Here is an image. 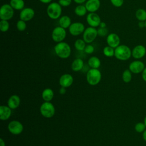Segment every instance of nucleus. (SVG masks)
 Wrapping results in <instances>:
<instances>
[{"instance_id": "nucleus-9", "label": "nucleus", "mask_w": 146, "mask_h": 146, "mask_svg": "<svg viewBox=\"0 0 146 146\" xmlns=\"http://www.w3.org/2000/svg\"><path fill=\"white\" fill-rule=\"evenodd\" d=\"M7 128L11 133L18 135L22 132L23 126L20 121L18 120H13L9 123Z\"/></svg>"}, {"instance_id": "nucleus-22", "label": "nucleus", "mask_w": 146, "mask_h": 146, "mask_svg": "<svg viewBox=\"0 0 146 146\" xmlns=\"http://www.w3.org/2000/svg\"><path fill=\"white\" fill-rule=\"evenodd\" d=\"M54 94L52 89L47 88L44 89L42 94V97L44 102H50L54 98Z\"/></svg>"}, {"instance_id": "nucleus-27", "label": "nucleus", "mask_w": 146, "mask_h": 146, "mask_svg": "<svg viewBox=\"0 0 146 146\" xmlns=\"http://www.w3.org/2000/svg\"><path fill=\"white\" fill-rule=\"evenodd\" d=\"M136 17L139 21H146V11L143 9H139L137 10L135 13Z\"/></svg>"}, {"instance_id": "nucleus-14", "label": "nucleus", "mask_w": 146, "mask_h": 146, "mask_svg": "<svg viewBox=\"0 0 146 146\" xmlns=\"http://www.w3.org/2000/svg\"><path fill=\"white\" fill-rule=\"evenodd\" d=\"M145 65L143 62L140 60H135L131 62L129 66V70L131 72L134 74H139L144 70Z\"/></svg>"}, {"instance_id": "nucleus-6", "label": "nucleus", "mask_w": 146, "mask_h": 146, "mask_svg": "<svg viewBox=\"0 0 146 146\" xmlns=\"http://www.w3.org/2000/svg\"><path fill=\"white\" fill-rule=\"evenodd\" d=\"M98 35V30L90 26L84 30L83 33V39L86 43L90 44L95 40Z\"/></svg>"}, {"instance_id": "nucleus-10", "label": "nucleus", "mask_w": 146, "mask_h": 146, "mask_svg": "<svg viewBox=\"0 0 146 146\" xmlns=\"http://www.w3.org/2000/svg\"><path fill=\"white\" fill-rule=\"evenodd\" d=\"M85 30L84 25L79 22H76L71 23L68 27V31L71 35L73 36H78L83 33Z\"/></svg>"}, {"instance_id": "nucleus-31", "label": "nucleus", "mask_w": 146, "mask_h": 146, "mask_svg": "<svg viewBox=\"0 0 146 146\" xmlns=\"http://www.w3.org/2000/svg\"><path fill=\"white\" fill-rule=\"evenodd\" d=\"M16 27H17V30H19V31H23L26 30V29L27 27V25H26L25 21L19 19L17 22Z\"/></svg>"}, {"instance_id": "nucleus-46", "label": "nucleus", "mask_w": 146, "mask_h": 146, "mask_svg": "<svg viewBox=\"0 0 146 146\" xmlns=\"http://www.w3.org/2000/svg\"><path fill=\"white\" fill-rule=\"evenodd\" d=\"M145 27L146 28V21H145Z\"/></svg>"}, {"instance_id": "nucleus-37", "label": "nucleus", "mask_w": 146, "mask_h": 146, "mask_svg": "<svg viewBox=\"0 0 146 146\" xmlns=\"http://www.w3.org/2000/svg\"><path fill=\"white\" fill-rule=\"evenodd\" d=\"M142 78L145 82H146V67H145L142 72Z\"/></svg>"}, {"instance_id": "nucleus-26", "label": "nucleus", "mask_w": 146, "mask_h": 146, "mask_svg": "<svg viewBox=\"0 0 146 146\" xmlns=\"http://www.w3.org/2000/svg\"><path fill=\"white\" fill-rule=\"evenodd\" d=\"M86 46V43L83 39H78L75 40L74 43V46L76 50L82 51H84L85 47Z\"/></svg>"}, {"instance_id": "nucleus-30", "label": "nucleus", "mask_w": 146, "mask_h": 146, "mask_svg": "<svg viewBox=\"0 0 146 146\" xmlns=\"http://www.w3.org/2000/svg\"><path fill=\"white\" fill-rule=\"evenodd\" d=\"M9 23L6 20H1L0 21V30L2 32H6L9 29Z\"/></svg>"}, {"instance_id": "nucleus-5", "label": "nucleus", "mask_w": 146, "mask_h": 146, "mask_svg": "<svg viewBox=\"0 0 146 146\" xmlns=\"http://www.w3.org/2000/svg\"><path fill=\"white\" fill-rule=\"evenodd\" d=\"M40 112L43 117L51 118L54 115L55 109L50 102H44L40 107Z\"/></svg>"}, {"instance_id": "nucleus-43", "label": "nucleus", "mask_w": 146, "mask_h": 146, "mask_svg": "<svg viewBox=\"0 0 146 146\" xmlns=\"http://www.w3.org/2000/svg\"><path fill=\"white\" fill-rule=\"evenodd\" d=\"M143 138L146 141V129L143 133Z\"/></svg>"}, {"instance_id": "nucleus-40", "label": "nucleus", "mask_w": 146, "mask_h": 146, "mask_svg": "<svg viewBox=\"0 0 146 146\" xmlns=\"http://www.w3.org/2000/svg\"><path fill=\"white\" fill-rule=\"evenodd\" d=\"M43 3H50L52 0H39Z\"/></svg>"}, {"instance_id": "nucleus-3", "label": "nucleus", "mask_w": 146, "mask_h": 146, "mask_svg": "<svg viewBox=\"0 0 146 146\" xmlns=\"http://www.w3.org/2000/svg\"><path fill=\"white\" fill-rule=\"evenodd\" d=\"M46 11L50 18L57 19L62 14V6L58 2H51L48 5Z\"/></svg>"}, {"instance_id": "nucleus-36", "label": "nucleus", "mask_w": 146, "mask_h": 146, "mask_svg": "<svg viewBox=\"0 0 146 146\" xmlns=\"http://www.w3.org/2000/svg\"><path fill=\"white\" fill-rule=\"evenodd\" d=\"M72 0H59L58 3L61 6L67 7L71 5Z\"/></svg>"}, {"instance_id": "nucleus-11", "label": "nucleus", "mask_w": 146, "mask_h": 146, "mask_svg": "<svg viewBox=\"0 0 146 146\" xmlns=\"http://www.w3.org/2000/svg\"><path fill=\"white\" fill-rule=\"evenodd\" d=\"M87 23L90 26L92 27H97L100 26L101 22L100 17L96 13H90L86 17Z\"/></svg>"}, {"instance_id": "nucleus-44", "label": "nucleus", "mask_w": 146, "mask_h": 146, "mask_svg": "<svg viewBox=\"0 0 146 146\" xmlns=\"http://www.w3.org/2000/svg\"><path fill=\"white\" fill-rule=\"evenodd\" d=\"M100 27H102V28H104V27H106V23H104V22H101L100 23V26H99Z\"/></svg>"}, {"instance_id": "nucleus-29", "label": "nucleus", "mask_w": 146, "mask_h": 146, "mask_svg": "<svg viewBox=\"0 0 146 146\" xmlns=\"http://www.w3.org/2000/svg\"><path fill=\"white\" fill-rule=\"evenodd\" d=\"M122 79L125 83H129L132 79L131 71L129 70H125L122 74Z\"/></svg>"}, {"instance_id": "nucleus-33", "label": "nucleus", "mask_w": 146, "mask_h": 146, "mask_svg": "<svg viewBox=\"0 0 146 146\" xmlns=\"http://www.w3.org/2000/svg\"><path fill=\"white\" fill-rule=\"evenodd\" d=\"M95 50V48H94V47L91 45V44H87L85 47V48L84 50V51L86 53V54H92L94 52Z\"/></svg>"}, {"instance_id": "nucleus-32", "label": "nucleus", "mask_w": 146, "mask_h": 146, "mask_svg": "<svg viewBox=\"0 0 146 146\" xmlns=\"http://www.w3.org/2000/svg\"><path fill=\"white\" fill-rule=\"evenodd\" d=\"M145 125L144 124V123H141V122H139L137 123L135 126V129L137 132L139 133H141V132H143L145 129Z\"/></svg>"}, {"instance_id": "nucleus-13", "label": "nucleus", "mask_w": 146, "mask_h": 146, "mask_svg": "<svg viewBox=\"0 0 146 146\" xmlns=\"http://www.w3.org/2000/svg\"><path fill=\"white\" fill-rule=\"evenodd\" d=\"M106 41L108 46L115 48L120 45V39L118 35L115 33H110L106 38Z\"/></svg>"}, {"instance_id": "nucleus-15", "label": "nucleus", "mask_w": 146, "mask_h": 146, "mask_svg": "<svg viewBox=\"0 0 146 146\" xmlns=\"http://www.w3.org/2000/svg\"><path fill=\"white\" fill-rule=\"evenodd\" d=\"M85 6L87 11L95 13L100 8V0H87L85 3Z\"/></svg>"}, {"instance_id": "nucleus-41", "label": "nucleus", "mask_w": 146, "mask_h": 146, "mask_svg": "<svg viewBox=\"0 0 146 146\" xmlns=\"http://www.w3.org/2000/svg\"><path fill=\"white\" fill-rule=\"evenodd\" d=\"M138 25L140 28H143V27H144V26L145 27V22H144L143 21H140Z\"/></svg>"}, {"instance_id": "nucleus-45", "label": "nucleus", "mask_w": 146, "mask_h": 146, "mask_svg": "<svg viewBox=\"0 0 146 146\" xmlns=\"http://www.w3.org/2000/svg\"><path fill=\"white\" fill-rule=\"evenodd\" d=\"M144 124L145 125V126H146V116L145 117V118H144Z\"/></svg>"}, {"instance_id": "nucleus-16", "label": "nucleus", "mask_w": 146, "mask_h": 146, "mask_svg": "<svg viewBox=\"0 0 146 146\" xmlns=\"http://www.w3.org/2000/svg\"><path fill=\"white\" fill-rule=\"evenodd\" d=\"M146 54L145 47L143 45H137L132 50V56L135 59H140Z\"/></svg>"}, {"instance_id": "nucleus-17", "label": "nucleus", "mask_w": 146, "mask_h": 146, "mask_svg": "<svg viewBox=\"0 0 146 146\" xmlns=\"http://www.w3.org/2000/svg\"><path fill=\"white\" fill-rule=\"evenodd\" d=\"M73 77L69 74H63L59 79V84L61 86V87L65 88L71 86L73 83Z\"/></svg>"}, {"instance_id": "nucleus-34", "label": "nucleus", "mask_w": 146, "mask_h": 146, "mask_svg": "<svg viewBox=\"0 0 146 146\" xmlns=\"http://www.w3.org/2000/svg\"><path fill=\"white\" fill-rule=\"evenodd\" d=\"M108 33V30L106 27L104 28H102V27H100L98 30V35L103 37L105 36Z\"/></svg>"}, {"instance_id": "nucleus-7", "label": "nucleus", "mask_w": 146, "mask_h": 146, "mask_svg": "<svg viewBox=\"0 0 146 146\" xmlns=\"http://www.w3.org/2000/svg\"><path fill=\"white\" fill-rule=\"evenodd\" d=\"M14 14V9L10 4L5 3L1 6L0 9L1 20L9 21L13 17Z\"/></svg>"}, {"instance_id": "nucleus-21", "label": "nucleus", "mask_w": 146, "mask_h": 146, "mask_svg": "<svg viewBox=\"0 0 146 146\" xmlns=\"http://www.w3.org/2000/svg\"><path fill=\"white\" fill-rule=\"evenodd\" d=\"M59 25L60 27L64 29L68 28L71 25V18L67 15H63L59 18Z\"/></svg>"}, {"instance_id": "nucleus-42", "label": "nucleus", "mask_w": 146, "mask_h": 146, "mask_svg": "<svg viewBox=\"0 0 146 146\" xmlns=\"http://www.w3.org/2000/svg\"><path fill=\"white\" fill-rule=\"evenodd\" d=\"M0 146H5V142L2 138L0 139Z\"/></svg>"}, {"instance_id": "nucleus-38", "label": "nucleus", "mask_w": 146, "mask_h": 146, "mask_svg": "<svg viewBox=\"0 0 146 146\" xmlns=\"http://www.w3.org/2000/svg\"><path fill=\"white\" fill-rule=\"evenodd\" d=\"M59 93L61 94V95H64V94H66V88L65 87H61V88H60L59 90Z\"/></svg>"}, {"instance_id": "nucleus-23", "label": "nucleus", "mask_w": 146, "mask_h": 146, "mask_svg": "<svg viewBox=\"0 0 146 146\" xmlns=\"http://www.w3.org/2000/svg\"><path fill=\"white\" fill-rule=\"evenodd\" d=\"M88 64L91 68L98 69L100 66L101 62L99 58L93 56L89 58L88 60Z\"/></svg>"}, {"instance_id": "nucleus-19", "label": "nucleus", "mask_w": 146, "mask_h": 146, "mask_svg": "<svg viewBox=\"0 0 146 146\" xmlns=\"http://www.w3.org/2000/svg\"><path fill=\"white\" fill-rule=\"evenodd\" d=\"M11 115V109L7 106H0V119L6 120L10 118Z\"/></svg>"}, {"instance_id": "nucleus-2", "label": "nucleus", "mask_w": 146, "mask_h": 146, "mask_svg": "<svg viewBox=\"0 0 146 146\" xmlns=\"http://www.w3.org/2000/svg\"><path fill=\"white\" fill-rule=\"evenodd\" d=\"M132 55V51L130 48L124 44L118 46L115 48V58L120 60H127Z\"/></svg>"}, {"instance_id": "nucleus-25", "label": "nucleus", "mask_w": 146, "mask_h": 146, "mask_svg": "<svg viewBox=\"0 0 146 146\" xmlns=\"http://www.w3.org/2000/svg\"><path fill=\"white\" fill-rule=\"evenodd\" d=\"M87 10L85 6V5H79L75 8L74 12L75 14L79 17H83L87 13Z\"/></svg>"}, {"instance_id": "nucleus-18", "label": "nucleus", "mask_w": 146, "mask_h": 146, "mask_svg": "<svg viewBox=\"0 0 146 146\" xmlns=\"http://www.w3.org/2000/svg\"><path fill=\"white\" fill-rule=\"evenodd\" d=\"M21 103L20 98L17 95H11L7 101V106L11 109L15 110L17 108Z\"/></svg>"}, {"instance_id": "nucleus-35", "label": "nucleus", "mask_w": 146, "mask_h": 146, "mask_svg": "<svg viewBox=\"0 0 146 146\" xmlns=\"http://www.w3.org/2000/svg\"><path fill=\"white\" fill-rule=\"evenodd\" d=\"M110 2L115 7H120L123 5L124 0H110Z\"/></svg>"}, {"instance_id": "nucleus-8", "label": "nucleus", "mask_w": 146, "mask_h": 146, "mask_svg": "<svg viewBox=\"0 0 146 146\" xmlns=\"http://www.w3.org/2000/svg\"><path fill=\"white\" fill-rule=\"evenodd\" d=\"M66 36V29L60 27V26L55 27L52 31V39L54 42L56 43L63 42V40L65 39Z\"/></svg>"}, {"instance_id": "nucleus-4", "label": "nucleus", "mask_w": 146, "mask_h": 146, "mask_svg": "<svg viewBox=\"0 0 146 146\" xmlns=\"http://www.w3.org/2000/svg\"><path fill=\"white\" fill-rule=\"evenodd\" d=\"M102 79V74L97 68L90 69L86 75V79L88 83L91 86L98 84Z\"/></svg>"}, {"instance_id": "nucleus-12", "label": "nucleus", "mask_w": 146, "mask_h": 146, "mask_svg": "<svg viewBox=\"0 0 146 146\" xmlns=\"http://www.w3.org/2000/svg\"><path fill=\"white\" fill-rule=\"evenodd\" d=\"M35 14V11L31 7L23 8L20 12L19 18L25 22L31 20Z\"/></svg>"}, {"instance_id": "nucleus-1", "label": "nucleus", "mask_w": 146, "mask_h": 146, "mask_svg": "<svg viewBox=\"0 0 146 146\" xmlns=\"http://www.w3.org/2000/svg\"><path fill=\"white\" fill-rule=\"evenodd\" d=\"M54 51L56 55L62 59L68 58L71 52V49L70 45L64 42L57 43L54 47Z\"/></svg>"}, {"instance_id": "nucleus-28", "label": "nucleus", "mask_w": 146, "mask_h": 146, "mask_svg": "<svg viewBox=\"0 0 146 146\" xmlns=\"http://www.w3.org/2000/svg\"><path fill=\"white\" fill-rule=\"evenodd\" d=\"M103 54L107 57H112L115 55V48L109 46H106L103 50Z\"/></svg>"}, {"instance_id": "nucleus-39", "label": "nucleus", "mask_w": 146, "mask_h": 146, "mask_svg": "<svg viewBox=\"0 0 146 146\" xmlns=\"http://www.w3.org/2000/svg\"><path fill=\"white\" fill-rule=\"evenodd\" d=\"M77 4H79V5H81L82 3H83L84 2H86L87 0H73Z\"/></svg>"}, {"instance_id": "nucleus-24", "label": "nucleus", "mask_w": 146, "mask_h": 146, "mask_svg": "<svg viewBox=\"0 0 146 146\" xmlns=\"http://www.w3.org/2000/svg\"><path fill=\"white\" fill-rule=\"evenodd\" d=\"M10 5L14 10H22L25 6L23 0H10Z\"/></svg>"}, {"instance_id": "nucleus-20", "label": "nucleus", "mask_w": 146, "mask_h": 146, "mask_svg": "<svg viewBox=\"0 0 146 146\" xmlns=\"http://www.w3.org/2000/svg\"><path fill=\"white\" fill-rule=\"evenodd\" d=\"M84 66V62L80 58L75 59L71 64V69L75 71H80Z\"/></svg>"}]
</instances>
